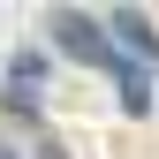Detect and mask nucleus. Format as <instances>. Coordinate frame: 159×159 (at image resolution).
<instances>
[{
	"instance_id": "20e7f679",
	"label": "nucleus",
	"mask_w": 159,
	"mask_h": 159,
	"mask_svg": "<svg viewBox=\"0 0 159 159\" xmlns=\"http://www.w3.org/2000/svg\"><path fill=\"white\" fill-rule=\"evenodd\" d=\"M8 84H23V91H46V84H53V61H46L38 46H15V53H8Z\"/></svg>"
},
{
	"instance_id": "0eeeda50",
	"label": "nucleus",
	"mask_w": 159,
	"mask_h": 159,
	"mask_svg": "<svg viewBox=\"0 0 159 159\" xmlns=\"http://www.w3.org/2000/svg\"><path fill=\"white\" fill-rule=\"evenodd\" d=\"M0 159H30V152H15V144H8V136H0Z\"/></svg>"
},
{
	"instance_id": "39448f33",
	"label": "nucleus",
	"mask_w": 159,
	"mask_h": 159,
	"mask_svg": "<svg viewBox=\"0 0 159 159\" xmlns=\"http://www.w3.org/2000/svg\"><path fill=\"white\" fill-rule=\"evenodd\" d=\"M38 98H46V91H23V84H0V114H8V121H23V129H46V114H38Z\"/></svg>"
},
{
	"instance_id": "7ed1b4c3",
	"label": "nucleus",
	"mask_w": 159,
	"mask_h": 159,
	"mask_svg": "<svg viewBox=\"0 0 159 159\" xmlns=\"http://www.w3.org/2000/svg\"><path fill=\"white\" fill-rule=\"evenodd\" d=\"M114 91H121V114H129V121H144V114H152V68L114 61Z\"/></svg>"
},
{
	"instance_id": "f03ea898",
	"label": "nucleus",
	"mask_w": 159,
	"mask_h": 159,
	"mask_svg": "<svg viewBox=\"0 0 159 159\" xmlns=\"http://www.w3.org/2000/svg\"><path fill=\"white\" fill-rule=\"evenodd\" d=\"M106 38L129 68H159V30H152L144 8H106Z\"/></svg>"
},
{
	"instance_id": "f257e3e1",
	"label": "nucleus",
	"mask_w": 159,
	"mask_h": 159,
	"mask_svg": "<svg viewBox=\"0 0 159 159\" xmlns=\"http://www.w3.org/2000/svg\"><path fill=\"white\" fill-rule=\"evenodd\" d=\"M46 38L68 53L76 68H98V76H114V38H106V15H84V8H53L46 15Z\"/></svg>"
},
{
	"instance_id": "423d86ee",
	"label": "nucleus",
	"mask_w": 159,
	"mask_h": 159,
	"mask_svg": "<svg viewBox=\"0 0 159 159\" xmlns=\"http://www.w3.org/2000/svg\"><path fill=\"white\" fill-rule=\"evenodd\" d=\"M30 159H68V144H61L53 129H30Z\"/></svg>"
}]
</instances>
